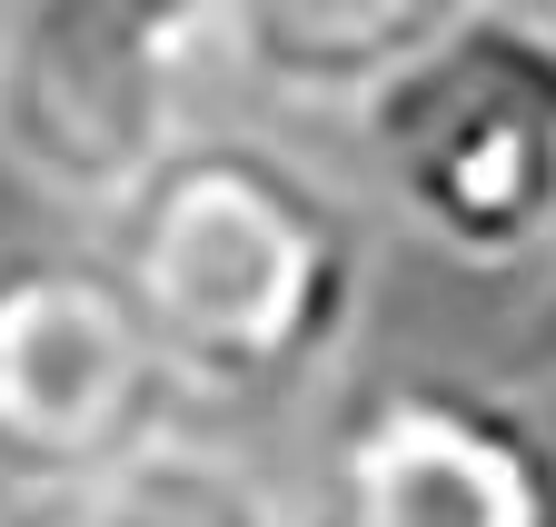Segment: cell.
Listing matches in <instances>:
<instances>
[{"mask_svg": "<svg viewBox=\"0 0 556 527\" xmlns=\"http://www.w3.org/2000/svg\"><path fill=\"white\" fill-rule=\"evenodd\" d=\"M328 527H556V428L497 378L388 368L328 418Z\"/></svg>", "mask_w": 556, "mask_h": 527, "instance_id": "5b68a950", "label": "cell"}, {"mask_svg": "<svg viewBox=\"0 0 556 527\" xmlns=\"http://www.w3.org/2000/svg\"><path fill=\"white\" fill-rule=\"evenodd\" d=\"M477 0H219V60L289 110L358 120Z\"/></svg>", "mask_w": 556, "mask_h": 527, "instance_id": "8992f818", "label": "cell"}, {"mask_svg": "<svg viewBox=\"0 0 556 527\" xmlns=\"http://www.w3.org/2000/svg\"><path fill=\"white\" fill-rule=\"evenodd\" d=\"M219 0H30L0 50V160L60 210H110L199 129Z\"/></svg>", "mask_w": 556, "mask_h": 527, "instance_id": "3957f363", "label": "cell"}, {"mask_svg": "<svg viewBox=\"0 0 556 527\" xmlns=\"http://www.w3.org/2000/svg\"><path fill=\"white\" fill-rule=\"evenodd\" d=\"M527 359L556 368V249H546V269H536V309H527Z\"/></svg>", "mask_w": 556, "mask_h": 527, "instance_id": "ba28073f", "label": "cell"}, {"mask_svg": "<svg viewBox=\"0 0 556 527\" xmlns=\"http://www.w3.org/2000/svg\"><path fill=\"white\" fill-rule=\"evenodd\" d=\"M21 11H30V0H0V50L21 40Z\"/></svg>", "mask_w": 556, "mask_h": 527, "instance_id": "9c48e42d", "label": "cell"}, {"mask_svg": "<svg viewBox=\"0 0 556 527\" xmlns=\"http://www.w3.org/2000/svg\"><path fill=\"white\" fill-rule=\"evenodd\" d=\"M21 527H308L289 498H278L239 448H208V438H160L150 457L70 488V498H30Z\"/></svg>", "mask_w": 556, "mask_h": 527, "instance_id": "52a82bcc", "label": "cell"}, {"mask_svg": "<svg viewBox=\"0 0 556 527\" xmlns=\"http://www.w3.org/2000/svg\"><path fill=\"white\" fill-rule=\"evenodd\" d=\"M189 388L90 249L0 259V498H70L179 438Z\"/></svg>", "mask_w": 556, "mask_h": 527, "instance_id": "277c9868", "label": "cell"}, {"mask_svg": "<svg viewBox=\"0 0 556 527\" xmlns=\"http://www.w3.org/2000/svg\"><path fill=\"white\" fill-rule=\"evenodd\" d=\"M100 259L139 299L189 399H289L368 318L358 200L258 129H189L100 210Z\"/></svg>", "mask_w": 556, "mask_h": 527, "instance_id": "6da1fadb", "label": "cell"}, {"mask_svg": "<svg viewBox=\"0 0 556 527\" xmlns=\"http://www.w3.org/2000/svg\"><path fill=\"white\" fill-rule=\"evenodd\" d=\"M388 210L457 269L536 279L556 249V11L477 0L358 110Z\"/></svg>", "mask_w": 556, "mask_h": 527, "instance_id": "7a4b0ae2", "label": "cell"}]
</instances>
